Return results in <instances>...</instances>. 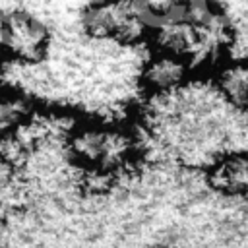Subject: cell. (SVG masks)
I'll use <instances>...</instances> for the list:
<instances>
[{
  "label": "cell",
  "mask_w": 248,
  "mask_h": 248,
  "mask_svg": "<svg viewBox=\"0 0 248 248\" xmlns=\"http://www.w3.org/2000/svg\"><path fill=\"white\" fill-rule=\"evenodd\" d=\"M153 17L149 0H91L79 12V27L91 41L138 46L151 35Z\"/></svg>",
  "instance_id": "2"
},
{
  "label": "cell",
  "mask_w": 248,
  "mask_h": 248,
  "mask_svg": "<svg viewBox=\"0 0 248 248\" xmlns=\"http://www.w3.org/2000/svg\"><path fill=\"white\" fill-rule=\"evenodd\" d=\"M68 153L83 170L118 174L140 155V140L116 124H76L68 134Z\"/></svg>",
  "instance_id": "1"
},
{
  "label": "cell",
  "mask_w": 248,
  "mask_h": 248,
  "mask_svg": "<svg viewBox=\"0 0 248 248\" xmlns=\"http://www.w3.org/2000/svg\"><path fill=\"white\" fill-rule=\"evenodd\" d=\"M213 85L234 108H248V56L223 58L213 66Z\"/></svg>",
  "instance_id": "6"
},
{
  "label": "cell",
  "mask_w": 248,
  "mask_h": 248,
  "mask_svg": "<svg viewBox=\"0 0 248 248\" xmlns=\"http://www.w3.org/2000/svg\"><path fill=\"white\" fill-rule=\"evenodd\" d=\"M207 188L229 200L248 198V149L225 151L205 169Z\"/></svg>",
  "instance_id": "5"
},
{
  "label": "cell",
  "mask_w": 248,
  "mask_h": 248,
  "mask_svg": "<svg viewBox=\"0 0 248 248\" xmlns=\"http://www.w3.org/2000/svg\"><path fill=\"white\" fill-rule=\"evenodd\" d=\"M155 248H178V246H172V244H161V246H155Z\"/></svg>",
  "instance_id": "8"
},
{
  "label": "cell",
  "mask_w": 248,
  "mask_h": 248,
  "mask_svg": "<svg viewBox=\"0 0 248 248\" xmlns=\"http://www.w3.org/2000/svg\"><path fill=\"white\" fill-rule=\"evenodd\" d=\"M194 66L180 54L155 48L140 66V85L149 95L178 91L192 79Z\"/></svg>",
  "instance_id": "4"
},
{
  "label": "cell",
  "mask_w": 248,
  "mask_h": 248,
  "mask_svg": "<svg viewBox=\"0 0 248 248\" xmlns=\"http://www.w3.org/2000/svg\"><path fill=\"white\" fill-rule=\"evenodd\" d=\"M244 116H246V124H248V108L244 110Z\"/></svg>",
  "instance_id": "9"
},
{
  "label": "cell",
  "mask_w": 248,
  "mask_h": 248,
  "mask_svg": "<svg viewBox=\"0 0 248 248\" xmlns=\"http://www.w3.org/2000/svg\"><path fill=\"white\" fill-rule=\"evenodd\" d=\"M4 23V54L23 64H39L50 48V31L46 23L25 10H10L2 14Z\"/></svg>",
  "instance_id": "3"
},
{
  "label": "cell",
  "mask_w": 248,
  "mask_h": 248,
  "mask_svg": "<svg viewBox=\"0 0 248 248\" xmlns=\"http://www.w3.org/2000/svg\"><path fill=\"white\" fill-rule=\"evenodd\" d=\"M33 114L31 101L16 91V89H2L0 91V140L12 136L23 122Z\"/></svg>",
  "instance_id": "7"
}]
</instances>
